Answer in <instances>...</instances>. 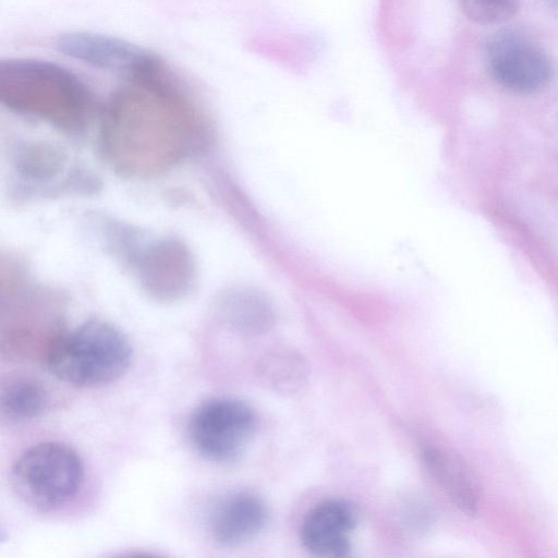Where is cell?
<instances>
[{"instance_id":"cell-17","label":"cell","mask_w":558,"mask_h":558,"mask_svg":"<svg viewBox=\"0 0 558 558\" xmlns=\"http://www.w3.org/2000/svg\"><path fill=\"white\" fill-rule=\"evenodd\" d=\"M551 5L556 7L558 9V0H548Z\"/></svg>"},{"instance_id":"cell-10","label":"cell","mask_w":558,"mask_h":558,"mask_svg":"<svg viewBox=\"0 0 558 558\" xmlns=\"http://www.w3.org/2000/svg\"><path fill=\"white\" fill-rule=\"evenodd\" d=\"M63 56L90 68L123 75L133 71L145 51L122 39L88 32H71L58 38Z\"/></svg>"},{"instance_id":"cell-16","label":"cell","mask_w":558,"mask_h":558,"mask_svg":"<svg viewBox=\"0 0 558 558\" xmlns=\"http://www.w3.org/2000/svg\"><path fill=\"white\" fill-rule=\"evenodd\" d=\"M464 15L477 24H498L511 19L520 0H460Z\"/></svg>"},{"instance_id":"cell-15","label":"cell","mask_w":558,"mask_h":558,"mask_svg":"<svg viewBox=\"0 0 558 558\" xmlns=\"http://www.w3.org/2000/svg\"><path fill=\"white\" fill-rule=\"evenodd\" d=\"M48 392L37 379L28 376L8 378L1 385V417L9 422L32 420L44 412Z\"/></svg>"},{"instance_id":"cell-14","label":"cell","mask_w":558,"mask_h":558,"mask_svg":"<svg viewBox=\"0 0 558 558\" xmlns=\"http://www.w3.org/2000/svg\"><path fill=\"white\" fill-rule=\"evenodd\" d=\"M260 381L281 395L300 392L307 384L308 367L303 356L290 349H276L267 353L258 365Z\"/></svg>"},{"instance_id":"cell-8","label":"cell","mask_w":558,"mask_h":558,"mask_svg":"<svg viewBox=\"0 0 558 558\" xmlns=\"http://www.w3.org/2000/svg\"><path fill=\"white\" fill-rule=\"evenodd\" d=\"M357 522L354 508L341 499L316 505L305 517L300 537L306 550L320 557H343Z\"/></svg>"},{"instance_id":"cell-12","label":"cell","mask_w":558,"mask_h":558,"mask_svg":"<svg viewBox=\"0 0 558 558\" xmlns=\"http://www.w3.org/2000/svg\"><path fill=\"white\" fill-rule=\"evenodd\" d=\"M223 314L233 329L248 336L265 333L275 323L270 300L262 291L252 288L229 293L223 303Z\"/></svg>"},{"instance_id":"cell-1","label":"cell","mask_w":558,"mask_h":558,"mask_svg":"<svg viewBox=\"0 0 558 558\" xmlns=\"http://www.w3.org/2000/svg\"><path fill=\"white\" fill-rule=\"evenodd\" d=\"M117 89L101 118L100 150L131 178L166 173L206 148L210 129L172 73L146 53Z\"/></svg>"},{"instance_id":"cell-6","label":"cell","mask_w":558,"mask_h":558,"mask_svg":"<svg viewBox=\"0 0 558 558\" xmlns=\"http://www.w3.org/2000/svg\"><path fill=\"white\" fill-rule=\"evenodd\" d=\"M485 63L497 84L519 94L542 89L553 76V65L546 52L514 31L498 32L489 38Z\"/></svg>"},{"instance_id":"cell-11","label":"cell","mask_w":558,"mask_h":558,"mask_svg":"<svg viewBox=\"0 0 558 558\" xmlns=\"http://www.w3.org/2000/svg\"><path fill=\"white\" fill-rule=\"evenodd\" d=\"M422 457L428 472L451 502L465 515H477L481 487L463 459L454 451L439 446L425 447Z\"/></svg>"},{"instance_id":"cell-3","label":"cell","mask_w":558,"mask_h":558,"mask_svg":"<svg viewBox=\"0 0 558 558\" xmlns=\"http://www.w3.org/2000/svg\"><path fill=\"white\" fill-rule=\"evenodd\" d=\"M45 360L58 379L77 387H98L128 371L132 348L120 329L96 318L60 332L48 347Z\"/></svg>"},{"instance_id":"cell-7","label":"cell","mask_w":558,"mask_h":558,"mask_svg":"<svg viewBox=\"0 0 558 558\" xmlns=\"http://www.w3.org/2000/svg\"><path fill=\"white\" fill-rule=\"evenodd\" d=\"M134 259L138 281L156 299H177L189 290L193 281L192 255L178 240H156L140 250Z\"/></svg>"},{"instance_id":"cell-13","label":"cell","mask_w":558,"mask_h":558,"mask_svg":"<svg viewBox=\"0 0 558 558\" xmlns=\"http://www.w3.org/2000/svg\"><path fill=\"white\" fill-rule=\"evenodd\" d=\"M68 162V155L59 146L34 143L26 145L17 154L15 170L32 187L48 189V184H56L70 170Z\"/></svg>"},{"instance_id":"cell-2","label":"cell","mask_w":558,"mask_h":558,"mask_svg":"<svg viewBox=\"0 0 558 558\" xmlns=\"http://www.w3.org/2000/svg\"><path fill=\"white\" fill-rule=\"evenodd\" d=\"M0 100L17 114L69 133L85 130L94 109L90 90L73 72L36 59L1 63Z\"/></svg>"},{"instance_id":"cell-5","label":"cell","mask_w":558,"mask_h":558,"mask_svg":"<svg viewBox=\"0 0 558 558\" xmlns=\"http://www.w3.org/2000/svg\"><path fill=\"white\" fill-rule=\"evenodd\" d=\"M256 428V415L245 402L215 397L191 413L187 435L194 449L206 460L230 463L239 459Z\"/></svg>"},{"instance_id":"cell-4","label":"cell","mask_w":558,"mask_h":558,"mask_svg":"<svg viewBox=\"0 0 558 558\" xmlns=\"http://www.w3.org/2000/svg\"><path fill=\"white\" fill-rule=\"evenodd\" d=\"M77 452L60 441H43L14 462L10 483L15 495L37 511H50L69 501L83 481Z\"/></svg>"},{"instance_id":"cell-9","label":"cell","mask_w":558,"mask_h":558,"mask_svg":"<svg viewBox=\"0 0 558 558\" xmlns=\"http://www.w3.org/2000/svg\"><path fill=\"white\" fill-rule=\"evenodd\" d=\"M268 510L257 494L238 490L222 497L209 515V532L221 546L235 547L255 538L265 527Z\"/></svg>"}]
</instances>
